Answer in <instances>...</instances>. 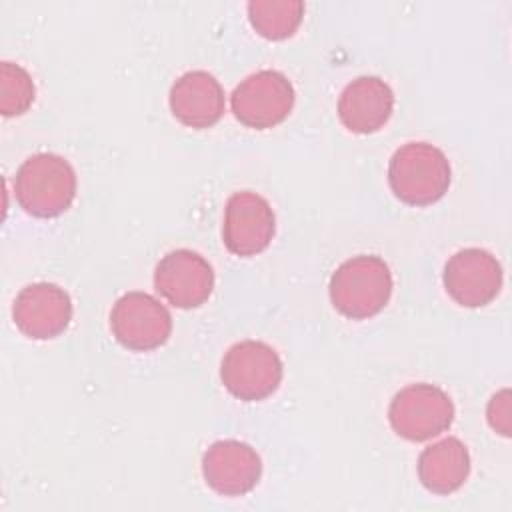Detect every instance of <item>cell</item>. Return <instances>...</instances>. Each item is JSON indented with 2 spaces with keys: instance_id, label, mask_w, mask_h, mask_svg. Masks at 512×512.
<instances>
[{
  "instance_id": "obj_1",
  "label": "cell",
  "mask_w": 512,
  "mask_h": 512,
  "mask_svg": "<svg viewBox=\"0 0 512 512\" xmlns=\"http://www.w3.org/2000/svg\"><path fill=\"white\" fill-rule=\"evenodd\" d=\"M18 204L36 218H54L70 208L76 196V172L52 152L28 156L14 178Z\"/></svg>"
},
{
  "instance_id": "obj_2",
  "label": "cell",
  "mask_w": 512,
  "mask_h": 512,
  "mask_svg": "<svg viewBox=\"0 0 512 512\" xmlns=\"http://www.w3.org/2000/svg\"><path fill=\"white\" fill-rule=\"evenodd\" d=\"M388 264L374 254L344 260L330 278V302L346 318L362 320L378 314L392 296Z\"/></svg>"
},
{
  "instance_id": "obj_3",
  "label": "cell",
  "mask_w": 512,
  "mask_h": 512,
  "mask_svg": "<svg viewBox=\"0 0 512 512\" xmlns=\"http://www.w3.org/2000/svg\"><path fill=\"white\" fill-rule=\"evenodd\" d=\"M450 180L452 170L446 154L428 142L400 146L388 164L394 196L410 206L434 204L448 192Z\"/></svg>"
},
{
  "instance_id": "obj_4",
  "label": "cell",
  "mask_w": 512,
  "mask_h": 512,
  "mask_svg": "<svg viewBox=\"0 0 512 512\" xmlns=\"http://www.w3.org/2000/svg\"><path fill=\"white\" fill-rule=\"evenodd\" d=\"M224 388L244 400H264L282 380V360L278 352L260 340H242L232 344L220 366Z\"/></svg>"
},
{
  "instance_id": "obj_5",
  "label": "cell",
  "mask_w": 512,
  "mask_h": 512,
  "mask_svg": "<svg viewBox=\"0 0 512 512\" xmlns=\"http://www.w3.org/2000/svg\"><path fill=\"white\" fill-rule=\"evenodd\" d=\"M388 420L398 436L422 442L450 428L454 404L450 396L434 384H408L392 398Z\"/></svg>"
},
{
  "instance_id": "obj_6",
  "label": "cell",
  "mask_w": 512,
  "mask_h": 512,
  "mask_svg": "<svg viewBox=\"0 0 512 512\" xmlns=\"http://www.w3.org/2000/svg\"><path fill=\"white\" fill-rule=\"evenodd\" d=\"M232 112L248 128L264 130L284 122L294 106L292 82L278 70H258L232 92Z\"/></svg>"
},
{
  "instance_id": "obj_7",
  "label": "cell",
  "mask_w": 512,
  "mask_h": 512,
  "mask_svg": "<svg viewBox=\"0 0 512 512\" xmlns=\"http://www.w3.org/2000/svg\"><path fill=\"white\" fill-rule=\"evenodd\" d=\"M110 328L124 348L146 352L162 346L170 338L172 316L154 296L126 292L112 306Z\"/></svg>"
},
{
  "instance_id": "obj_8",
  "label": "cell",
  "mask_w": 512,
  "mask_h": 512,
  "mask_svg": "<svg viewBox=\"0 0 512 512\" xmlns=\"http://www.w3.org/2000/svg\"><path fill=\"white\" fill-rule=\"evenodd\" d=\"M442 280L456 304L480 308L498 296L502 288V266L488 250L464 248L450 256Z\"/></svg>"
},
{
  "instance_id": "obj_9",
  "label": "cell",
  "mask_w": 512,
  "mask_h": 512,
  "mask_svg": "<svg viewBox=\"0 0 512 512\" xmlns=\"http://www.w3.org/2000/svg\"><path fill=\"white\" fill-rule=\"evenodd\" d=\"M276 230L274 210L256 192H234L224 208L222 240L236 256H254L268 248Z\"/></svg>"
},
{
  "instance_id": "obj_10",
  "label": "cell",
  "mask_w": 512,
  "mask_h": 512,
  "mask_svg": "<svg viewBox=\"0 0 512 512\" xmlns=\"http://www.w3.org/2000/svg\"><path fill=\"white\" fill-rule=\"evenodd\" d=\"M154 288L176 308H198L214 290V270L198 252H168L154 270Z\"/></svg>"
},
{
  "instance_id": "obj_11",
  "label": "cell",
  "mask_w": 512,
  "mask_h": 512,
  "mask_svg": "<svg viewBox=\"0 0 512 512\" xmlns=\"http://www.w3.org/2000/svg\"><path fill=\"white\" fill-rule=\"evenodd\" d=\"M16 328L34 340L62 334L72 320L70 296L52 282H34L22 288L12 306Z\"/></svg>"
},
{
  "instance_id": "obj_12",
  "label": "cell",
  "mask_w": 512,
  "mask_h": 512,
  "mask_svg": "<svg viewBox=\"0 0 512 512\" xmlns=\"http://www.w3.org/2000/svg\"><path fill=\"white\" fill-rule=\"evenodd\" d=\"M260 474L258 452L240 440H218L202 456V476L222 496L248 494L258 484Z\"/></svg>"
},
{
  "instance_id": "obj_13",
  "label": "cell",
  "mask_w": 512,
  "mask_h": 512,
  "mask_svg": "<svg viewBox=\"0 0 512 512\" xmlns=\"http://www.w3.org/2000/svg\"><path fill=\"white\" fill-rule=\"evenodd\" d=\"M170 110L188 128H210L224 114V90L220 82L204 70L182 74L170 88Z\"/></svg>"
},
{
  "instance_id": "obj_14",
  "label": "cell",
  "mask_w": 512,
  "mask_h": 512,
  "mask_svg": "<svg viewBox=\"0 0 512 512\" xmlns=\"http://www.w3.org/2000/svg\"><path fill=\"white\" fill-rule=\"evenodd\" d=\"M394 110V92L378 76H360L346 84L338 98L340 122L356 134L380 130Z\"/></svg>"
},
{
  "instance_id": "obj_15",
  "label": "cell",
  "mask_w": 512,
  "mask_h": 512,
  "mask_svg": "<svg viewBox=\"0 0 512 512\" xmlns=\"http://www.w3.org/2000/svg\"><path fill=\"white\" fill-rule=\"evenodd\" d=\"M470 474V454L458 438H442L424 448L418 458V478L434 494L458 490Z\"/></svg>"
},
{
  "instance_id": "obj_16",
  "label": "cell",
  "mask_w": 512,
  "mask_h": 512,
  "mask_svg": "<svg viewBox=\"0 0 512 512\" xmlns=\"http://www.w3.org/2000/svg\"><path fill=\"white\" fill-rule=\"evenodd\" d=\"M304 18V2L300 0H254L248 4V20L252 28L268 40L290 38Z\"/></svg>"
},
{
  "instance_id": "obj_17",
  "label": "cell",
  "mask_w": 512,
  "mask_h": 512,
  "mask_svg": "<svg viewBox=\"0 0 512 512\" xmlns=\"http://www.w3.org/2000/svg\"><path fill=\"white\" fill-rule=\"evenodd\" d=\"M34 82L26 68L14 62L0 64V112L4 116L24 114L34 102Z\"/></svg>"
},
{
  "instance_id": "obj_18",
  "label": "cell",
  "mask_w": 512,
  "mask_h": 512,
  "mask_svg": "<svg viewBox=\"0 0 512 512\" xmlns=\"http://www.w3.org/2000/svg\"><path fill=\"white\" fill-rule=\"evenodd\" d=\"M510 416V404H508V390H502L498 392L490 404H488V420H490V426L494 430H498L500 434L508 436V430H510V424H508V418Z\"/></svg>"
}]
</instances>
